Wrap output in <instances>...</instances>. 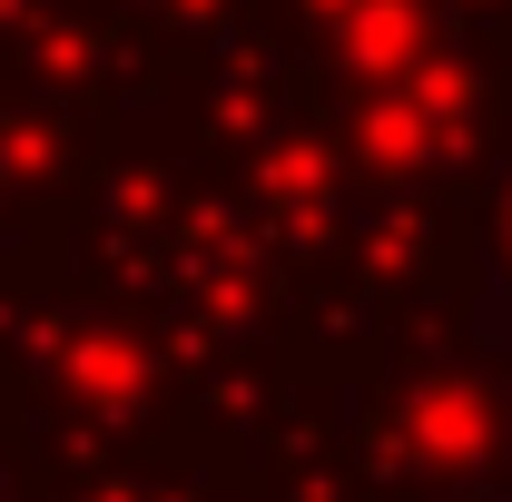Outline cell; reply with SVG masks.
I'll return each mask as SVG.
<instances>
[{
	"label": "cell",
	"instance_id": "cell-1",
	"mask_svg": "<svg viewBox=\"0 0 512 502\" xmlns=\"http://www.w3.org/2000/svg\"><path fill=\"white\" fill-rule=\"evenodd\" d=\"M325 40H335V60L355 69L365 89H404V79H424V10L414 0H325Z\"/></svg>",
	"mask_w": 512,
	"mask_h": 502
},
{
	"label": "cell",
	"instance_id": "cell-2",
	"mask_svg": "<svg viewBox=\"0 0 512 502\" xmlns=\"http://www.w3.org/2000/svg\"><path fill=\"white\" fill-rule=\"evenodd\" d=\"M463 119V79L453 69H424V79H404V89H375V109H365V158L375 168H414V158H434Z\"/></svg>",
	"mask_w": 512,
	"mask_h": 502
},
{
	"label": "cell",
	"instance_id": "cell-3",
	"mask_svg": "<svg viewBox=\"0 0 512 502\" xmlns=\"http://www.w3.org/2000/svg\"><path fill=\"white\" fill-rule=\"evenodd\" d=\"M404 434H414L424 463H473L483 434H493V404H483V394H463V384H444V394H424V404H414V424H404Z\"/></svg>",
	"mask_w": 512,
	"mask_h": 502
},
{
	"label": "cell",
	"instance_id": "cell-4",
	"mask_svg": "<svg viewBox=\"0 0 512 502\" xmlns=\"http://www.w3.org/2000/svg\"><path fill=\"white\" fill-rule=\"evenodd\" d=\"M503 237H512V197H503Z\"/></svg>",
	"mask_w": 512,
	"mask_h": 502
}]
</instances>
